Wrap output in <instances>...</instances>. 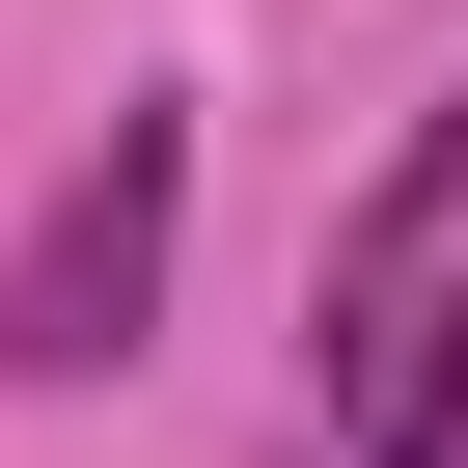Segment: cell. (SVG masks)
Returning a JSON list of instances; mask_svg holds the SVG:
<instances>
[{
    "instance_id": "obj_1",
    "label": "cell",
    "mask_w": 468,
    "mask_h": 468,
    "mask_svg": "<svg viewBox=\"0 0 468 468\" xmlns=\"http://www.w3.org/2000/svg\"><path fill=\"white\" fill-rule=\"evenodd\" d=\"M303 386L358 468H468V111H413V165L358 193V249L303 303Z\"/></svg>"
},
{
    "instance_id": "obj_2",
    "label": "cell",
    "mask_w": 468,
    "mask_h": 468,
    "mask_svg": "<svg viewBox=\"0 0 468 468\" xmlns=\"http://www.w3.org/2000/svg\"><path fill=\"white\" fill-rule=\"evenodd\" d=\"M165 249H193V111H111L28 193V249H0V386H111L165 331Z\"/></svg>"
}]
</instances>
